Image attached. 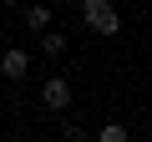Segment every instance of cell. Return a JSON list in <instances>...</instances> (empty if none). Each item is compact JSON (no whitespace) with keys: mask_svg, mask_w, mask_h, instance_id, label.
I'll use <instances>...</instances> for the list:
<instances>
[{"mask_svg":"<svg viewBox=\"0 0 152 142\" xmlns=\"http://www.w3.org/2000/svg\"><path fill=\"white\" fill-rule=\"evenodd\" d=\"M81 20H86V31H96V36H107V41L122 31V15H117L112 0H81Z\"/></svg>","mask_w":152,"mask_h":142,"instance_id":"obj_1","label":"cell"},{"mask_svg":"<svg viewBox=\"0 0 152 142\" xmlns=\"http://www.w3.org/2000/svg\"><path fill=\"white\" fill-rule=\"evenodd\" d=\"M41 107L66 112V107H71V81H66V76H46V81H41Z\"/></svg>","mask_w":152,"mask_h":142,"instance_id":"obj_2","label":"cell"},{"mask_svg":"<svg viewBox=\"0 0 152 142\" xmlns=\"http://www.w3.org/2000/svg\"><path fill=\"white\" fill-rule=\"evenodd\" d=\"M0 71H5L10 81H20L26 71H31V51H26V46H10L5 56H0Z\"/></svg>","mask_w":152,"mask_h":142,"instance_id":"obj_3","label":"cell"},{"mask_svg":"<svg viewBox=\"0 0 152 142\" xmlns=\"http://www.w3.org/2000/svg\"><path fill=\"white\" fill-rule=\"evenodd\" d=\"M36 46H41V56H46V61H61V56H66V46H71V41H66V36H61V31H51V26H46V31H41V36H36Z\"/></svg>","mask_w":152,"mask_h":142,"instance_id":"obj_4","label":"cell"},{"mask_svg":"<svg viewBox=\"0 0 152 142\" xmlns=\"http://www.w3.org/2000/svg\"><path fill=\"white\" fill-rule=\"evenodd\" d=\"M26 26H31V31L41 36V31L51 26V5H26Z\"/></svg>","mask_w":152,"mask_h":142,"instance_id":"obj_5","label":"cell"},{"mask_svg":"<svg viewBox=\"0 0 152 142\" xmlns=\"http://www.w3.org/2000/svg\"><path fill=\"white\" fill-rule=\"evenodd\" d=\"M96 142H132V127H122V122H102Z\"/></svg>","mask_w":152,"mask_h":142,"instance_id":"obj_6","label":"cell"},{"mask_svg":"<svg viewBox=\"0 0 152 142\" xmlns=\"http://www.w3.org/2000/svg\"><path fill=\"white\" fill-rule=\"evenodd\" d=\"M0 5H20V0H0Z\"/></svg>","mask_w":152,"mask_h":142,"instance_id":"obj_7","label":"cell"}]
</instances>
